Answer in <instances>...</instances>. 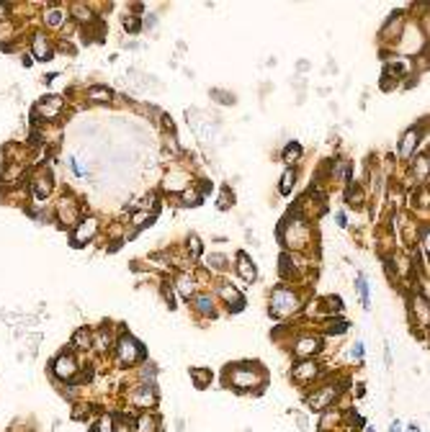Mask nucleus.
I'll return each mask as SVG.
<instances>
[{
  "label": "nucleus",
  "instance_id": "ddd939ff",
  "mask_svg": "<svg viewBox=\"0 0 430 432\" xmlns=\"http://www.w3.org/2000/svg\"><path fill=\"white\" fill-rule=\"evenodd\" d=\"M415 144H417V131H415V129H409V131H407V136H404V142H402L399 154H402V157H409V154H412V149H415Z\"/></svg>",
  "mask_w": 430,
  "mask_h": 432
},
{
  "label": "nucleus",
  "instance_id": "f8f14e48",
  "mask_svg": "<svg viewBox=\"0 0 430 432\" xmlns=\"http://www.w3.org/2000/svg\"><path fill=\"white\" fill-rule=\"evenodd\" d=\"M240 276L245 281H255V265H253V260H248L245 252L240 255Z\"/></svg>",
  "mask_w": 430,
  "mask_h": 432
},
{
  "label": "nucleus",
  "instance_id": "a211bd4d",
  "mask_svg": "<svg viewBox=\"0 0 430 432\" xmlns=\"http://www.w3.org/2000/svg\"><path fill=\"white\" fill-rule=\"evenodd\" d=\"M183 201H185V203H201V193H198L196 188L188 185V190L183 193Z\"/></svg>",
  "mask_w": 430,
  "mask_h": 432
},
{
  "label": "nucleus",
  "instance_id": "aec40b11",
  "mask_svg": "<svg viewBox=\"0 0 430 432\" xmlns=\"http://www.w3.org/2000/svg\"><path fill=\"white\" fill-rule=\"evenodd\" d=\"M291 185H294V172L286 170V175H284V180H281V193H289Z\"/></svg>",
  "mask_w": 430,
  "mask_h": 432
},
{
  "label": "nucleus",
  "instance_id": "4468645a",
  "mask_svg": "<svg viewBox=\"0 0 430 432\" xmlns=\"http://www.w3.org/2000/svg\"><path fill=\"white\" fill-rule=\"evenodd\" d=\"M34 54H36V60H47V57L52 54V49H49V44H47L44 36H36V39H34Z\"/></svg>",
  "mask_w": 430,
  "mask_h": 432
},
{
  "label": "nucleus",
  "instance_id": "39448f33",
  "mask_svg": "<svg viewBox=\"0 0 430 432\" xmlns=\"http://www.w3.org/2000/svg\"><path fill=\"white\" fill-rule=\"evenodd\" d=\"M230 381H232V386H237V388H250V386H258L263 378L258 376V370H235V373L230 376Z\"/></svg>",
  "mask_w": 430,
  "mask_h": 432
},
{
  "label": "nucleus",
  "instance_id": "a878e982",
  "mask_svg": "<svg viewBox=\"0 0 430 432\" xmlns=\"http://www.w3.org/2000/svg\"><path fill=\"white\" fill-rule=\"evenodd\" d=\"M47 21H49V24H52V26H57V24H60V21H62V13H60V11H52V13H49V16H47Z\"/></svg>",
  "mask_w": 430,
  "mask_h": 432
},
{
  "label": "nucleus",
  "instance_id": "c756f323",
  "mask_svg": "<svg viewBox=\"0 0 430 432\" xmlns=\"http://www.w3.org/2000/svg\"><path fill=\"white\" fill-rule=\"evenodd\" d=\"M3 13H6V8H3V6H0V16H3Z\"/></svg>",
  "mask_w": 430,
  "mask_h": 432
},
{
  "label": "nucleus",
  "instance_id": "1a4fd4ad",
  "mask_svg": "<svg viewBox=\"0 0 430 432\" xmlns=\"http://www.w3.org/2000/svg\"><path fill=\"white\" fill-rule=\"evenodd\" d=\"M188 185V178L183 175V172H170L167 178H165V188L167 190H180V188H185Z\"/></svg>",
  "mask_w": 430,
  "mask_h": 432
},
{
  "label": "nucleus",
  "instance_id": "5701e85b",
  "mask_svg": "<svg viewBox=\"0 0 430 432\" xmlns=\"http://www.w3.org/2000/svg\"><path fill=\"white\" fill-rule=\"evenodd\" d=\"M284 157H286V162H294L296 157H299V147L294 144V147H289L286 152H284Z\"/></svg>",
  "mask_w": 430,
  "mask_h": 432
},
{
  "label": "nucleus",
  "instance_id": "c85d7f7f",
  "mask_svg": "<svg viewBox=\"0 0 430 432\" xmlns=\"http://www.w3.org/2000/svg\"><path fill=\"white\" fill-rule=\"evenodd\" d=\"M391 432H399V424H391Z\"/></svg>",
  "mask_w": 430,
  "mask_h": 432
},
{
  "label": "nucleus",
  "instance_id": "9d476101",
  "mask_svg": "<svg viewBox=\"0 0 430 432\" xmlns=\"http://www.w3.org/2000/svg\"><path fill=\"white\" fill-rule=\"evenodd\" d=\"M317 376V365L314 363H302V365H296V370H294V378L296 381H309V378H314Z\"/></svg>",
  "mask_w": 430,
  "mask_h": 432
},
{
  "label": "nucleus",
  "instance_id": "6e6552de",
  "mask_svg": "<svg viewBox=\"0 0 430 432\" xmlns=\"http://www.w3.org/2000/svg\"><path fill=\"white\" fill-rule=\"evenodd\" d=\"M317 347H320V342H317L314 337H302V340L296 342L294 352H296V355H312V352H317Z\"/></svg>",
  "mask_w": 430,
  "mask_h": 432
},
{
  "label": "nucleus",
  "instance_id": "9b49d317",
  "mask_svg": "<svg viewBox=\"0 0 430 432\" xmlns=\"http://www.w3.org/2000/svg\"><path fill=\"white\" fill-rule=\"evenodd\" d=\"M222 296H225V301H227V304H232V306H235V311H240V309L245 306V299H242L235 288H230V286H227V288H222Z\"/></svg>",
  "mask_w": 430,
  "mask_h": 432
},
{
  "label": "nucleus",
  "instance_id": "393cba45",
  "mask_svg": "<svg viewBox=\"0 0 430 432\" xmlns=\"http://www.w3.org/2000/svg\"><path fill=\"white\" fill-rule=\"evenodd\" d=\"M358 291H361L363 304H368V291H366V281H363V278H358Z\"/></svg>",
  "mask_w": 430,
  "mask_h": 432
},
{
  "label": "nucleus",
  "instance_id": "4be33fe9",
  "mask_svg": "<svg viewBox=\"0 0 430 432\" xmlns=\"http://www.w3.org/2000/svg\"><path fill=\"white\" fill-rule=\"evenodd\" d=\"M75 342H78V345H85V347H88V345H90V335H88L85 329H80V332L75 335Z\"/></svg>",
  "mask_w": 430,
  "mask_h": 432
},
{
  "label": "nucleus",
  "instance_id": "423d86ee",
  "mask_svg": "<svg viewBox=\"0 0 430 432\" xmlns=\"http://www.w3.org/2000/svg\"><path fill=\"white\" fill-rule=\"evenodd\" d=\"M332 399H335V388H332V386H325V388H320L317 396L309 399V406H312V409H325Z\"/></svg>",
  "mask_w": 430,
  "mask_h": 432
},
{
  "label": "nucleus",
  "instance_id": "6ab92c4d",
  "mask_svg": "<svg viewBox=\"0 0 430 432\" xmlns=\"http://www.w3.org/2000/svg\"><path fill=\"white\" fill-rule=\"evenodd\" d=\"M88 95H90V98H98V101H108V98H111V93H108L106 88H90Z\"/></svg>",
  "mask_w": 430,
  "mask_h": 432
},
{
  "label": "nucleus",
  "instance_id": "dca6fc26",
  "mask_svg": "<svg viewBox=\"0 0 430 432\" xmlns=\"http://www.w3.org/2000/svg\"><path fill=\"white\" fill-rule=\"evenodd\" d=\"M132 401H134V404H139V406H147V404H152V401H155V394H152V391H147V388H142V394H134V396H132Z\"/></svg>",
  "mask_w": 430,
  "mask_h": 432
},
{
  "label": "nucleus",
  "instance_id": "20e7f679",
  "mask_svg": "<svg viewBox=\"0 0 430 432\" xmlns=\"http://www.w3.org/2000/svg\"><path fill=\"white\" fill-rule=\"evenodd\" d=\"M96 232H98L96 219H85V222H80V224L75 227V232H72V242H75V245H85V242H90V240L96 237Z\"/></svg>",
  "mask_w": 430,
  "mask_h": 432
},
{
  "label": "nucleus",
  "instance_id": "2eb2a0df",
  "mask_svg": "<svg viewBox=\"0 0 430 432\" xmlns=\"http://www.w3.org/2000/svg\"><path fill=\"white\" fill-rule=\"evenodd\" d=\"M137 432H155V417L152 414H142L137 422Z\"/></svg>",
  "mask_w": 430,
  "mask_h": 432
},
{
  "label": "nucleus",
  "instance_id": "bb28decb",
  "mask_svg": "<svg viewBox=\"0 0 430 432\" xmlns=\"http://www.w3.org/2000/svg\"><path fill=\"white\" fill-rule=\"evenodd\" d=\"M417 170H420V175L425 178V172H427V157H420V160H417Z\"/></svg>",
  "mask_w": 430,
  "mask_h": 432
},
{
  "label": "nucleus",
  "instance_id": "412c9836",
  "mask_svg": "<svg viewBox=\"0 0 430 432\" xmlns=\"http://www.w3.org/2000/svg\"><path fill=\"white\" fill-rule=\"evenodd\" d=\"M98 432H114V419L106 414V417H101V422H98Z\"/></svg>",
  "mask_w": 430,
  "mask_h": 432
},
{
  "label": "nucleus",
  "instance_id": "cd10ccee",
  "mask_svg": "<svg viewBox=\"0 0 430 432\" xmlns=\"http://www.w3.org/2000/svg\"><path fill=\"white\" fill-rule=\"evenodd\" d=\"M114 432H129V424H119V427H116Z\"/></svg>",
  "mask_w": 430,
  "mask_h": 432
},
{
  "label": "nucleus",
  "instance_id": "7ed1b4c3",
  "mask_svg": "<svg viewBox=\"0 0 430 432\" xmlns=\"http://www.w3.org/2000/svg\"><path fill=\"white\" fill-rule=\"evenodd\" d=\"M75 373H78V363H75L72 355H60V358L54 360V376H57V378L72 381Z\"/></svg>",
  "mask_w": 430,
  "mask_h": 432
},
{
  "label": "nucleus",
  "instance_id": "f257e3e1",
  "mask_svg": "<svg viewBox=\"0 0 430 432\" xmlns=\"http://www.w3.org/2000/svg\"><path fill=\"white\" fill-rule=\"evenodd\" d=\"M116 352H119V360H121L124 365H132V363H137V360L144 355L142 345H139L134 337H121L119 345H116Z\"/></svg>",
  "mask_w": 430,
  "mask_h": 432
},
{
  "label": "nucleus",
  "instance_id": "f3484780",
  "mask_svg": "<svg viewBox=\"0 0 430 432\" xmlns=\"http://www.w3.org/2000/svg\"><path fill=\"white\" fill-rule=\"evenodd\" d=\"M178 291H180L183 296H191V293H193V281L185 278V276H180V278H178Z\"/></svg>",
  "mask_w": 430,
  "mask_h": 432
},
{
  "label": "nucleus",
  "instance_id": "f03ea898",
  "mask_svg": "<svg viewBox=\"0 0 430 432\" xmlns=\"http://www.w3.org/2000/svg\"><path fill=\"white\" fill-rule=\"evenodd\" d=\"M271 309H273L276 317H284V314H289V311L296 309V296L289 288H276L273 299H271Z\"/></svg>",
  "mask_w": 430,
  "mask_h": 432
},
{
  "label": "nucleus",
  "instance_id": "0eeeda50",
  "mask_svg": "<svg viewBox=\"0 0 430 432\" xmlns=\"http://www.w3.org/2000/svg\"><path fill=\"white\" fill-rule=\"evenodd\" d=\"M60 108H62V101H60V98H47V101H42V103H39V113H44L47 119L57 116V113H60Z\"/></svg>",
  "mask_w": 430,
  "mask_h": 432
},
{
  "label": "nucleus",
  "instance_id": "b1692460",
  "mask_svg": "<svg viewBox=\"0 0 430 432\" xmlns=\"http://www.w3.org/2000/svg\"><path fill=\"white\" fill-rule=\"evenodd\" d=\"M196 306H198L201 311H211V301H209L206 296H198V299H196Z\"/></svg>",
  "mask_w": 430,
  "mask_h": 432
}]
</instances>
